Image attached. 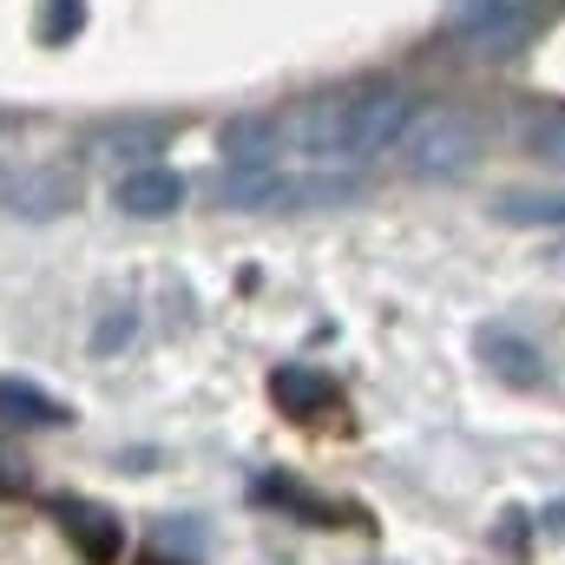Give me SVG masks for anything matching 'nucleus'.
Returning a JSON list of instances; mask_svg holds the SVG:
<instances>
[{"label": "nucleus", "mask_w": 565, "mask_h": 565, "mask_svg": "<svg viewBox=\"0 0 565 565\" xmlns=\"http://www.w3.org/2000/svg\"><path fill=\"white\" fill-rule=\"evenodd\" d=\"M73 198H79V184H73L66 171H53V164H40V171H13L7 191H0V204H7L13 217H33V224L73 211Z\"/></svg>", "instance_id": "obj_8"}, {"label": "nucleus", "mask_w": 565, "mask_h": 565, "mask_svg": "<svg viewBox=\"0 0 565 565\" xmlns=\"http://www.w3.org/2000/svg\"><path fill=\"white\" fill-rule=\"evenodd\" d=\"M26 480H33V467H26V454H13V447H0V500H7V493H26Z\"/></svg>", "instance_id": "obj_17"}, {"label": "nucleus", "mask_w": 565, "mask_h": 565, "mask_svg": "<svg viewBox=\"0 0 565 565\" xmlns=\"http://www.w3.org/2000/svg\"><path fill=\"white\" fill-rule=\"evenodd\" d=\"M270 402H277L289 422H322L329 408H342V388H335L322 369L282 362V369H270Z\"/></svg>", "instance_id": "obj_7"}, {"label": "nucleus", "mask_w": 565, "mask_h": 565, "mask_svg": "<svg viewBox=\"0 0 565 565\" xmlns=\"http://www.w3.org/2000/svg\"><path fill=\"white\" fill-rule=\"evenodd\" d=\"M540 26H546V13H540L533 0H460V7L447 13V40H454L467 60H480V66L520 60V53L540 40Z\"/></svg>", "instance_id": "obj_4"}, {"label": "nucleus", "mask_w": 565, "mask_h": 565, "mask_svg": "<svg viewBox=\"0 0 565 565\" xmlns=\"http://www.w3.org/2000/svg\"><path fill=\"white\" fill-rule=\"evenodd\" d=\"M473 349H480V362L507 382V388H546L553 382V369H546V355H540V342H526V335H513V329H480L473 335Z\"/></svg>", "instance_id": "obj_6"}, {"label": "nucleus", "mask_w": 565, "mask_h": 565, "mask_svg": "<svg viewBox=\"0 0 565 565\" xmlns=\"http://www.w3.org/2000/svg\"><path fill=\"white\" fill-rule=\"evenodd\" d=\"M362 191L355 171H224L217 178V204L224 211H309V204H349Z\"/></svg>", "instance_id": "obj_3"}, {"label": "nucleus", "mask_w": 565, "mask_h": 565, "mask_svg": "<svg viewBox=\"0 0 565 565\" xmlns=\"http://www.w3.org/2000/svg\"><path fill=\"white\" fill-rule=\"evenodd\" d=\"M0 422L7 427H66L73 408L60 395H46L40 382H20V375H0Z\"/></svg>", "instance_id": "obj_12"}, {"label": "nucleus", "mask_w": 565, "mask_h": 565, "mask_svg": "<svg viewBox=\"0 0 565 565\" xmlns=\"http://www.w3.org/2000/svg\"><path fill=\"white\" fill-rule=\"evenodd\" d=\"M158 145H164L158 119H126V126L93 132V151H106V158H158Z\"/></svg>", "instance_id": "obj_15"}, {"label": "nucleus", "mask_w": 565, "mask_h": 565, "mask_svg": "<svg viewBox=\"0 0 565 565\" xmlns=\"http://www.w3.org/2000/svg\"><path fill=\"white\" fill-rule=\"evenodd\" d=\"M217 151H224L231 171H264V164H277V151H282V119L244 113V119H231V126L217 132Z\"/></svg>", "instance_id": "obj_10"}, {"label": "nucleus", "mask_w": 565, "mask_h": 565, "mask_svg": "<svg viewBox=\"0 0 565 565\" xmlns=\"http://www.w3.org/2000/svg\"><path fill=\"white\" fill-rule=\"evenodd\" d=\"M113 204H119L126 217H171V211L184 204V178H178V171H164V164H139V171H126V178H119Z\"/></svg>", "instance_id": "obj_11"}, {"label": "nucleus", "mask_w": 565, "mask_h": 565, "mask_svg": "<svg viewBox=\"0 0 565 565\" xmlns=\"http://www.w3.org/2000/svg\"><path fill=\"white\" fill-rule=\"evenodd\" d=\"M139 565H178V559H164V553H158V559H139Z\"/></svg>", "instance_id": "obj_18"}, {"label": "nucleus", "mask_w": 565, "mask_h": 565, "mask_svg": "<svg viewBox=\"0 0 565 565\" xmlns=\"http://www.w3.org/2000/svg\"><path fill=\"white\" fill-rule=\"evenodd\" d=\"M493 217L513 231H565V191H500Z\"/></svg>", "instance_id": "obj_13"}, {"label": "nucleus", "mask_w": 565, "mask_h": 565, "mask_svg": "<svg viewBox=\"0 0 565 565\" xmlns=\"http://www.w3.org/2000/svg\"><path fill=\"white\" fill-rule=\"evenodd\" d=\"M0 132H7V113H0Z\"/></svg>", "instance_id": "obj_19"}, {"label": "nucleus", "mask_w": 565, "mask_h": 565, "mask_svg": "<svg viewBox=\"0 0 565 565\" xmlns=\"http://www.w3.org/2000/svg\"><path fill=\"white\" fill-rule=\"evenodd\" d=\"M40 46H73L86 33V0H40Z\"/></svg>", "instance_id": "obj_16"}, {"label": "nucleus", "mask_w": 565, "mask_h": 565, "mask_svg": "<svg viewBox=\"0 0 565 565\" xmlns=\"http://www.w3.org/2000/svg\"><path fill=\"white\" fill-rule=\"evenodd\" d=\"M408 119H415V93L402 79H362V86H342L329 99H302L282 119V139L302 145L316 164H349V158L395 151Z\"/></svg>", "instance_id": "obj_1"}, {"label": "nucleus", "mask_w": 565, "mask_h": 565, "mask_svg": "<svg viewBox=\"0 0 565 565\" xmlns=\"http://www.w3.org/2000/svg\"><path fill=\"white\" fill-rule=\"evenodd\" d=\"M250 493H257L264 507L289 513V520H302V526H349V507H335L329 493H316V487H302V480H289V473H257Z\"/></svg>", "instance_id": "obj_9"}, {"label": "nucleus", "mask_w": 565, "mask_h": 565, "mask_svg": "<svg viewBox=\"0 0 565 565\" xmlns=\"http://www.w3.org/2000/svg\"><path fill=\"white\" fill-rule=\"evenodd\" d=\"M520 151L565 171V106H526L520 113Z\"/></svg>", "instance_id": "obj_14"}, {"label": "nucleus", "mask_w": 565, "mask_h": 565, "mask_svg": "<svg viewBox=\"0 0 565 565\" xmlns=\"http://www.w3.org/2000/svg\"><path fill=\"white\" fill-rule=\"evenodd\" d=\"M46 513H53V526L66 533V546L86 565H119V553H126V520L113 507H99L86 493H60Z\"/></svg>", "instance_id": "obj_5"}, {"label": "nucleus", "mask_w": 565, "mask_h": 565, "mask_svg": "<svg viewBox=\"0 0 565 565\" xmlns=\"http://www.w3.org/2000/svg\"><path fill=\"white\" fill-rule=\"evenodd\" d=\"M480 119L467 113V106H447V99H434V106H415V119H408V132L395 145V158H402V171L408 178H427V184H440V178H460L473 158H480Z\"/></svg>", "instance_id": "obj_2"}]
</instances>
